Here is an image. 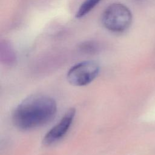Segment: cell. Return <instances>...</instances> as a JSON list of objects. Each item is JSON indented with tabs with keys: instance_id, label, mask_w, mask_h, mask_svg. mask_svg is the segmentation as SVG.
I'll list each match as a JSON object with an SVG mask.
<instances>
[{
	"instance_id": "4",
	"label": "cell",
	"mask_w": 155,
	"mask_h": 155,
	"mask_svg": "<svg viewBox=\"0 0 155 155\" xmlns=\"http://www.w3.org/2000/svg\"><path fill=\"white\" fill-rule=\"evenodd\" d=\"M75 114L76 110L74 108L68 109L59 122L45 135L43 139V143L45 145H51L61 139L71 127Z\"/></svg>"
},
{
	"instance_id": "3",
	"label": "cell",
	"mask_w": 155,
	"mask_h": 155,
	"mask_svg": "<svg viewBox=\"0 0 155 155\" xmlns=\"http://www.w3.org/2000/svg\"><path fill=\"white\" fill-rule=\"evenodd\" d=\"M99 70V65L96 61H82L70 68L67 73V79L74 85H86L97 76Z\"/></svg>"
},
{
	"instance_id": "1",
	"label": "cell",
	"mask_w": 155,
	"mask_h": 155,
	"mask_svg": "<svg viewBox=\"0 0 155 155\" xmlns=\"http://www.w3.org/2000/svg\"><path fill=\"white\" fill-rule=\"evenodd\" d=\"M56 102L44 95H32L22 101L12 113L14 125L22 130H29L47 124L55 116Z\"/></svg>"
},
{
	"instance_id": "2",
	"label": "cell",
	"mask_w": 155,
	"mask_h": 155,
	"mask_svg": "<svg viewBox=\"0 0 155 155\" xmlns=\"http://www.w3.org/2000/svg\"><path fill=\"white\" fill-rule=\"evenodd\" d=\"M132 18V13L126 5L114 2L104 10L101 22L107 30L114 33H122L130 27Z\"/></svg>"
},
{
	"instance_id": "5",
	"label": "cell",
	"mask_w": 155,
	"mask_h": 155,
	"mask_svg": "<svg viewBox=\"0 0 155 155\" xmlns=\"http://www.w3.org/2000/svg\"><path fill=\"white\" fill-rule=\"evenodd\" d=\"M102 0H84L78 8L75 16L81 18L90 13Z\"/></svg>"
},
{
	"instance_id": "6",
	"label": "cell",
	"mask_w": 155,
	"mask_h": 155,
	"mask_svg": "<svg viewBox=\"0 0 155 155\" xmlns=\"http://www.w3.org/2000/svg\"><path fill=\"white\" fill-rule=\"evenodd\" d=\"M80 49L82 51L85 53H94L97 51L98 45L93 42H89L87 41L81 45Z\"/></svg>"
}]
</instances>
